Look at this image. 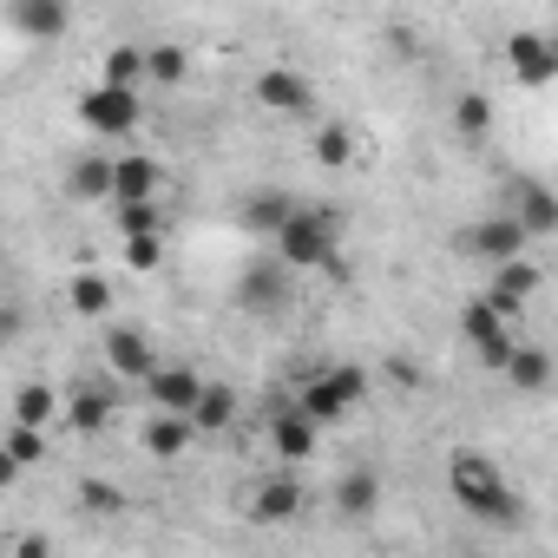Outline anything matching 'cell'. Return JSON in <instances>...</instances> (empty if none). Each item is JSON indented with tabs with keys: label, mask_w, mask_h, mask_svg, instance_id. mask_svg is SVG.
I'll return each mask as SVG.
<instances>
[{
	"label": "cell",
	"mask_w": 558,
	"mask_h": 558,
	"mask_svg": "<svg viewBox=\"0 0 558 558\" xmlns=\"http://www.w3.org/2000/svg\"><path fill=\"white\" fill-rule=\"evenodd\" d=\"M276 263L283 269H342V204H296L276 230Z\"/></svg>",
	"instance_id": "6da1fadb"
},
{
	"label": "cell",
	"mask_w": 558,
	"mask_h": 558,
	"mask_svg": "<svg viewBox=\"0 0 558 558\" xmlns=\"http://www.w3.org/2000/svg\"><path fill=\"white\" fill-rule=\"evenodd\" d=\"M460 329H466V342H473V349H486V342H499V336H506V316H499L493 303H466Z\"/></svg>",
	"instance_id": "d4e9b609"
},
{
	"label": "cell",
	"mask_w": 558,
	"mask_h": 558,
	"mask_svg": "<svg viewBox=\"0 0 558 558\" xmlns=\"http://www.w3.org/2000/svg\"><path fill=\"white\" fill-rule=\"evenodd\" d=\"M119 230L125 236H158V204H119Z\"/></svg>",
	"instance_id": "1f68e13d"
},
{
	"label": "cell",
	"mask_w": 558,
	"mask_h": 558,
	"mask_svg": "<svg viewBox=\"0 0 558 558\" xmlns=\"http://www.w3.org/2000/svg\"><path fill=\"white\" fill-rule=\"evenodd\" d=\"M138 80H145V47H112V53H106V80H99V86L138 93Z\"/></svg>",
	"instance_id": "603a6c76"
},
{
	"label": "cell",
	"mask_w": 558,
	"mask_h": 558,
	"mask_svg": "<svg viewBox=\"0 0 558 558\" xmlns=\"http://www.w3.org/2000/svg\"><path fill=\"white\" fill-rule=\"evenodd\" d=\"M191 440H197V434H191V421H178V414L145 421V453H151V460H178Z\"/></svg>",
	"instance_id": "44dd1931"
},
{
	"label": "cell",
	"mask_w": 558,
	"mask_h": 558,
	"mask_svg": "<svg viewBox=\"0 0 558 558\" xmlns=\"http://www.w3.org/2000/svg\"><path fill=\"white\" fill-rule=\"evenodd\" d=\"M460 250H473L480 263H519V250H525V230H519L506 210H493L486 223H473V230L460 236Z\"/></svg>",
	"instance_id": "8992f818"
},
{
	"label": "cell",
	"mask_w": 558,
	"mask_h": 558,
	"mask_svg": "<svg viewBox=\"0 0 558 558\" xmlns=\"http://www.w3.org/2000/svg\"><path fill=\"white\" fill-rule=\"evenodd\" d=\"M256 99H263L269 112H296V119H303V112L316 106L310 80H303V73H290V66H269V73L256 80Z\"/></svg>",
	"instance_id": "8fae6325"
},
{
	"label": "cell",
	"mask_w": 558,
	"mask_h": 558,
	"mask_svg": "<svg viewBox=\"0 0 558 558\" xmlns=\"http://www.w3.org/2000/svg\"><path fill=\"white\" fill-rule=\"evenodd\" d=\"M453 125H460L466 138H480V132L493 125V106H486V93H466V99L453 106Z\"/></svg>",
	"instance_id": "f546056e"
},
{
	"label": "cell",
	"mask_w": 558,
	"mask_h": 558,
	"mask_svg": "<svg viewBox=\"0 0 558 558\" xmlns=\"http://www.w3.org/2000/svg\"><path fill=\"white\" fill-rule=\"evenodd\" d=\"M0 453H8V460H14V466L27 473V466H34V460L47 453V440H40L34 427H14V434H8V447H0Z\"/></svg>",
	"instance_id": "4dcf8cb0"
},
{
	"label": "cell",
	"mask_w": 558,
	"mask_h": 558,
	"mask_svg": "<svg viewBox=\"0 0 558 558\" xmlns=\"http://www.w3.org/2000/svg\"><path fill=\"white\" fill-rule=\"evenodd\" d=\"M290 210H296L290 191H256V197H243V223H250V230H269V236L290 223Z\"/></svg>",
	"instance_id": "ffe728a7"
},
{
	"label": "cell",
	"mask_w": 558,
	"mask_h": 558,
	"mask_svg": "<svg viewBox=\"0 0 558 558\" xmlns=\"http://www.w3.org/2000/svg\"><path fill=\"white\" fill-rule=\"evenodd\" d=\"M349 151H355V132H349L342 119H329V125L316 132V158H323V165H349Z\"/></svg>",
	"instance_id": "83f0119b"
},
{
	"label": "cell",
	"mask_w": 558,
	"mask_h": 558,
	"mask_svg": "<svg viewBox=\"0 0 558 558\" xmlns=\"http://www.w3.org/2000/svg\"><path fill=\"white\" fill-rule=\"evenodd\" d=\"M296 512H303V480H296V473L263 480L256 499H250V519H256V525H290Z\"/></svg>",
	"instance_id": "9c48e42d"
},
{
	"label": "cell",
	"mask_w": 558,
	"mask_h": 558,
	"mask_svg": "<svg viewBox=\"0 0 558 558\" xmlns=\"http://www.w3.org/2000/svg\"><path fill=\"white\" fill-rule=\"evenodd\" d=\"M73 191L112 204V158H80V165H73Z\"/></svg>",
	"instance_id": "cb8c5ba5"
},
{
	"label": "cell",
	"mask_w": 558,
	"mask_h": 558,
	"mask_svg": "<svg viewBox=\"0 0 558 558\" xmlns=\"http://www.w3.org/2000/svg\"><path fill=\"white\" fill-rule=\"evenodd\" d=\"M506 217L525 230V243L532 236H551L558 230V197H551V184H538V178H525L519 191H512V204H506Z\"/></svg>",
	"instance_id": "ba28073f"
},
{
	"label": "cell",
	"mask_w": 558,
	"mask_h": 558,
	"mask_svg": "<svg viewBox=\"0 0 558 558\" xmlns=\"http://www.w3.org/2000/svg\"><path fill=\"white\" fill-rule=\"evenodd\" d=\"M80 119H86V132H99V138H125V132H138V93H119V86H86Z\"/></svg>",
	"instance_id": "277c9868"
},
{
	"label": "cell",
	"mask_w": 558,
	"mask_h": 558,
	"mask_svg": "<svg viewBox=\"0 0 558 558\" xmlns=\"http://www.w3.org/2000/svg\"><path fill=\"white\" fill-rule=\"evenodd\" d=\"M269 447H276V460H290V466H296V460L316 453V427L290 408V414H276V421H269Z\"/></svg>",
	"instance_id": "e0dca14e"
},
{
	"label": "cell",
	"mask_w": 558,
	"mask_h": 558,
	"mask_svg": "<svg viewBox=\"0 0 558 558\" xmlns=\"http://www.w3.org/2000/svg\"><path fill=\"white\" fill-rule=\"evenodd\" d=\"M47 421H53V395H47V388H21V395H14V427H34V434H40Z\"/></svg>",
	"instance_id": "4316f807"
},
{
	"label": "cell",
	"mask_w": 558,
	"mask_h": 558,
	"mask_svg": "<svg viewBox=\"0 0 558 558\" xmlns=\"http://www.w3.org/2000/svg\"><path fill=\"white\" fill-rule=\"evenodd\" d=\"M447 493H453L473 519H499V525H519V519H525V506L506 493V473H499L493 460H480V453H453V460H447Z\"/></svg>",
	"instance_id": "7a4b0ae2"
},
{
	"label": "cell",
	"mask_w": 558,
	"mask_h": 558,
	"mask_svg": "<svg viewBox=\"0 0 558 558\" xmlns=\"http://www.w3.org/2000/svg\"><path fill=\"white\" fill-rule=\"evenodd\" d=\"M375 506H381V473L355 466V473H342V480H336V512H342L349 525L375 519Z\"/></svg>",
	"instance_id": "4fadbf2b"
},
{
	"label": "cell",
	"mask_w": 558,
	"mask_h": 558,
	"mask_svg": "<svg viewBox=\"0 0 558 558\" xmlns=\"http://www.w3.org/2000/svg\"><path fill=\"white\" fill-rule=\"evenodd\" d=\"M112 388H73V401H66V427H80V434H99L106 421H112Z\"/></svg>",
	"instance_id": "d6986e66"
},
{
	"label": "cell",
	"mask_w": 558,
	"mask_h": 558,
	"mask_svg": "<svg viewBox=\"0 0 558 558\" xmlns=\"http://www.w3.org/2000/svg\"><path fill=\"white\" fill-rule=\"evenodd\" d=\"M368 395V375L362 368H323L316 381H303V395H296V414L310 421V427H336V421H349V408Z\"/></svg>",
	"instance_id": "3957f363"
},
{
	"label": "cell",
	"mask_w": 558,
	"mask_h": 558,
	"mask_svg": "<svg viewBox=\"0 0 558 558\" xmlns=\"http://www.w3.org/2000/svg\"><path fill=\"white\" fill-rule=\"evenodd\" d=\"M283 296H290V269H283V263H250V269L236 276L243 316H276V310H283Z\"/></svg>",
	"instance_id": "5b68a950"
},
{
	"label": "cell",
	"mask_w": 558,
	"mask_h": 558,
	"mask_svg": "<svg viewBox=\"0 0 558 558\" xmlns=\"http://www.w3.org/2000/svg\"><path fill=\"white\" fill-rule=\"evenodd\" d=\"M506 53H512V66H519V80H525V86H551V80H558V53H551V40L519 34Z\"/></svg>",
	"instance_id": "9a60e30c"
},
{
	"label": "cell",
	"mask_w": 558,
	"mask_h": 558,
	"mask_svg": "<svg viewBox=\"0 0 558 558\" xmlns=\"http://www.w3.org/2000/svg\"><path fill=\"white\" fill-rule=\"evenodd\" d=\"M158 197V158H112V210Z\"/></svg>",
	"instance_id": "7c38bea8"
},
{
	"label": "cell",
	"mask_w": 558,
	"mask_h": 558,
	"mask_svg": "<svg viewBox=\"0 0 558 558\" xmlns=\"http://www.w3.org/2000/svg\"><path fill=\"white\" fill-rule=\"evenodd\" d=\"M184 421H191V434H223V427L236 421V395H230L223 381H204V395H197V408H191Z\"/></svg>",
	"instance_id": "ac0fdd59"
},
{
	"label": "cell",
	"mask_w": 558,
	"mask_h": 558,
	"mask_svg": "<svg viewBox=\"0 0 558 558\" xmlns=\"http://www.w3.org/2000/svg\"><path fill=\"white\" fill-rule=\"evenodd\" d=\"M73 310L80 316H106L112 310V283H106V276H80V283H73Z\"/></svg>",
	"instance_id": "f1b7e54d"
},
{
	"label": "cell",
	"mask_w": 558,
	"mask_h": 558,
	"mask_svg": "<svg viewBox=\"0 0 558 558\" xmlns=\"http://www.w3.org/2000/svg\"><path fill=\"white\" fill-rule=\"evenodd\" d=\"M145 388H151L158 414H178V421H184V414L197 408V395H204V375H197V368H184V362H158Z\"/></svg>",
	"instance_id": "52a82bcc"
},
{
	"label": "cell",
	"mask_w": 558,
	"mask_h": 558,
	"mask_svg": "<svg viewBox=\"0 0 558 558\" xmlns=\"http://www.w3.org/2000/svg\"><path fill=\"white\" fill-rule=\"evenodd\" d=\"M106 368H112L119 381H151L158 355H151V342H145L138 329H106Z\"/></svg>",
	"instance_id": "30bf717a"
},
{
	"label": "cell",
	"mask_w": 558,
	"mask_h": 558,
	"mask_svg": "<svg viewBox=\"0 0 558 558\" xmlns=\"http://www.w3.org/2000/svg\"><path fill=\"white\" fill-rule=\"evenodd\" d=\"M80 506H86V512H119V506H125V493H119V486H106V480H86V486H80Z\"/></svg>",
	"instance_id": "d6a6232c"
},
{
	"label": "cell",
	"mask_w": 558,
	"mask_h": 558,
	"mask_svg": "<svg viewBox=\"0 0 558 558\" xmlns=\"http://www.w3.org/2000/svg\"><path fill=\"white\" fill-rule=\"evenodd\" d=\"M532 283H538V276H532V263H499V276H493V290H486L480 303H493L499 316H519V303L532 296Z\"/></svg>",
	"instance_id": "2e32d148"
},
{
	"label": "cell",
	"mask_w": 558,
	"mask_h": 558,
	"mask_svg": "<svg viewBox=\"0 0 558 558\" xmlns=\"http://www.w3.org/2000/svg\"><path fill=\"white\" fill-rule=\"evenodd\" d=\"M125 256H132L138 269H158V236H125Z\"/></svg>",
	"instance_id": "836d02e7"
},
{
	"label": "cell",
	"mask_w": 558,
	"mask_h": 558,
	"mask_svg": "<svg viewBox=\"0 0 558 558\" xmlns=\"http://www.w3.org/2000/svg\"><path fill=\"white\" fill-rule=\"evenodd\" d=\"M184 66H191V60H184V47H171V40H165V47H145V80L178 86V80H184Z\"/></svg>",
	"instance_id": "484cf974"
},
{
	"label": "cell",
	"mask_w": 558,
	"mask_h": 558,
	"mask_svg": "<svg viewBox=\"0 0 558 558\" xmlns=\"http://www.w3.org/2000/svg\"><path fill=\"white\" fill-rule=\"evenodd\" d=\"M14 480H21V466H14V460H8V453H0V493H8V486H14Z\"/></svg>",
	"instance_id": "d590c367"
},
{
	"label": "cell",
	"mask_w": 558,
	"mask_h": 558,
	"mask_svg": "<svg viewBox=\"0 0 558 558\" xmlns=\"http://www.w3.org/2000/svg\"><path fill=\"white\" fill-rule=\"evenodd\" d=\"M8 27L27 34V40H60L73 27V14L60 8V0H34V8H8Z\"/></svg>",
	"instance_id": "5bb4252c"
},
{
	"label": "cell",
	"mask_w": 558,
	"mask_h": 558,
	"mask_svg": "<svg viewBox=\"0 0 558 558\" xmlns=\"http://www.w3.org/2000/svg\"><path fill=\"white\" fill-rule=\"evenodd\" d=\"M506 375H512V388L538 395V388L551 381V362H545V349H519V342H512V355H506Z\"/></svg>",
	"instance_id": "7402d4cb"
},
{
	"label": "cell",
	"mask_w": 558,
	"mask_h": 558,
	"mask_svg": "<svg viewBox=\"0 0 558 558\" xmlns=\"http://www.w3.org/2000/svg\"><path fill=\"white\" fill-rule=\"evenodd\" d=\"M14 558H53V545H47V538H21Z\"/></svg>",
	"instance_id": "e575fe53"
}]
</instances>
